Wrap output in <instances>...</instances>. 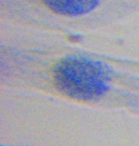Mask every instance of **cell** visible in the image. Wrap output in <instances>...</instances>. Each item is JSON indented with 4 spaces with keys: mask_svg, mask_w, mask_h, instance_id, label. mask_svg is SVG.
<instances>
[{
    "mask_svg": "<svg viewBox=\"0 0 139 146\" xmlns=\"http://www.w3.org/2000/svg\"><path fill=\"white\" fill-rule=\"evenodd\" d=\"M111 72L97 61L81 57H69L53 70L55 87L61 93L78 100H95L109 90Z\"/></svg>",
    "mask_w": 139,
    "mask_h": 146,
    "instance_id": "cell-1",
    "label": "cell"
},
{
    "mask_svg": "<svg viewBox=\"0 0 139 146\" xmlns=\"http://www.w3.org/2000/svg\"><path fill=\"white\" fill-rule=\"evenodd\" d=\"M47 8L64 16H82L90 12L99 4V0H41Z\"/></svg>",
    "mask_w": 139,
    "mask_h": 146,
    "instance_id": "cell-2",
    "label": "cell"
}]
</instances>
